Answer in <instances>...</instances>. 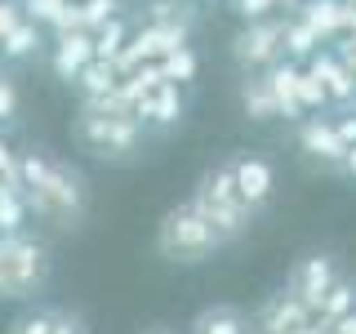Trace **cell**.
Instances as JSON below:
<instances>
[{
	"mask_svg": "<svg viewBox=\"0 0 356 334\" xmlns=\"http://www.w3.org/2000/svg\"><path fill=\"white\" fill-rule=\"evenodd\" d=\"M18 187L27 196V209L40 223H49L54 232L81 228L89 214V187L81 170H72L49 152H18Z\"/></svg>",
	"mask_w": 356,
	"mask_h": 334,
	"instance_id": "cell-1",
	"label": "cell"
},
{
	"mask_svg": "<svg viewBox=\"0 0 356 334\" xmlns=\"http://www.w3.org/2000/svg\"><path fill=\"white\" fill-rule=\"evenodd\" d=\"M227 245V237L209 223L200 209L192 205V200H183V205H170L161 214V223H156V254H161L165 263H205L214 259V254Z\"/></svg>",
	"mask_w": 356,
	"mask_h": 334,
	"instance_id": "cell-2",
	"label": "cell"
},
{
	"mask_svg": "<svg viewBox=\"0 0 356 334\" xmlns=\"http://www.w3.org/2000/svg\"><path fill=\"white\" fill-rule=\"evenodd\" d=\"M72 134L98 161H129V156H138L143 138H147V125L138 116H129V111H85L81 107Z\"/></svg>",
	"mask_w": 356,
	"mask_h": 334,
	"instance_id": "cell-3",
	"label": "cell"
},
{
	"mask_svg": "<svg viewBox=\"0 0 356 334\" xmlns=\"http://www.w3.org/2000/svg\"><path fill=\"white\" fill-rule=\"evenodd\" d=\"M49 245L14 232L0 237V299H36L49 285Z\"/></svg>",
	"mask_w": 356,
	"mask_h": 334,
	"instance_id": "cell-4",
	"label": "cell"
},
{
	"mask_svg": "<svg viewBox=\"0 0 356 334\" xmlns=\"http://www.w3.org/2000/svg\"><path fill=\"white\" fill-rule=\"evenodd\" d=\"M192 205L205 214L214 228L222 232L227 241H236L250 232V223H254V209L241 200L236 192V183H232V170H227V156L222 161H214L205 174L196 178V192H192Z\"/></svg>",
	"mask_w": 356,
	"mask_h": 334,
	"instance_id": "cell-5",
	"label": "cell"
},
{
	"mask_svg": "<svg viewBox=\"0 0 356 334\" xmlns=\"http://www.w3.org/2000/svg\"><path fill=\"white\" fill-rule=\"evenodd\" d=\"M232 58L245 72H267L276 58H285V22L272 18H245V27L232 40Z\"/></svg>",
	"mask_w": 356,
	"mask_h": 334,
	"instance_id": "cell-6",
	"label": "cell"
},
{
	"mask_svg": "<svg viewBox=\"0 0 356 334\" xmlns=\"http://www.w3.org/2000/svg\"><path fill=\"white\" fill-rule=\"evenodd\" d=\"M339 259L325 250H316V254H303L294 267H289V276H285V289L298 299V303H307L312 308V317H316V308H321V299L330 294V285L339 281Z\"/></svg>",
	"mask_w": 356,
	"mask_h": 334,
	"instance_id": "cell-7",
	"label": "cell"
},
{
	"mask_svg": "<svg viewBox=\"0 0 356 334\" xmlns=\"http://www.w3.org/2000/svg\"><path fill=\"white\" fill-rule=\"evenodd\" d=\"M227 170H232V183H236L241 200L254 209V214L272 205V196H276L272 161H263V156H254V152H236V156H227Z\"/></svg>",
	"mask_w": 356,
	"mask_h": 334,
	"instance_id": "cell-8",
	"label": "cell"
},
{
	"mask_svg": "<svg viewBox=\"0 0 356 334\" xmlns=\"http://www.w3.org/2000/svg\"><path fill=\"white\" fill-rule=\"evenodd\" d=\"M294 143H298V152H303L307 161L325 165V170H334V174H339L343 156H348V143L339 138L334 120H325V116H312V111H307L303 120H294Z\"/></svg>",
	"mask_w": 356,
	"mask_h": 334,
	"instance_id": "cell-9",
	"label": "cell"
},
{
	"mask_svg": "<svg viewBox=\"0 0 356 334\" xmlns=\"http://www.w3.org/2000/svg\"><path fill=\"white\" fill-rule=\"evenodd\" d=\"M250 321H254V334H298L312 326V308L298 303L289 289H281V294L263 299Z\"/></svg>",
	"mask_w": 356,
	"mask_h": 334,
	"instance_id": "cell-10",
	"label": "cell"
},
{
	"mask_svg": "<svg viewBox=\"0 0 356 334\" xmlns=\"http://www.w3.org/2000/svg\"><path fill=\"white\" fill-rule=\"evenodd\" d=\"M183 111H187V103H183V89L174 81H161L156 89L134 98V116L152 129H174L178 120H183Z\"/></svg>",
	"mask_w": 356,
	"mask_h": 334,
	"instance_id": "cell-11",
	"label": "cell"
},
{
	"mask_svg": "<svg viewBox=\"0 0 356 334\" xmlns=\"http://www.w3.org/2000/svg\"><path fill=\"white\" fill-rule=\"evenodd\" d=\"M307 67L321 76V85H325V94H330V107H352L356 103V76L334 49H316L307 58Z\"/></svg>",
	"mask_w": 356,
	"mask_h": 334,
	"instance_id": "cell-12",
	"label": "cell"
},
{
	"mask_svg": "<svg viewBox=\"0 0 356 334\" xmlns=\"http://www.w3.org/2000/svg\"><path fill=\"white\" fill-rule=\"evenodd\" d=\"M89 58H94V31H85V27L58 31V45H54V76L58 81L76 85V76L85 72Z\"/></svg>",
	"mask_w": 356,
	"mask_h": 334,
	"instance_id": "cell-13",
	"label": "cell"
},
{
	"mask_svg": "<svg viewBox=\"0 0 356 334\" xmlns=\"http://www.w3.org/2000/svg\"><path fill=\"white\" fill-rule=\"evenodd\" d=\"M352 14H356L352 0H303V5H298V18H303L321 40H334L339 31H348Z\"/></svg>",
	"mask_w": 356,
	"mask_h": 334,
	"instance_id": "cell-14",
	"label": "cell"
},
{
	"mask_svg": "<svg viewBox=\"0 0 356 334\" xmlns=\"http://www.w3.org/2000/svg\"><path fill=\"white\" fill-rule=\"evenodd\" d=\"M263 76H267V85H272L276 116H285V120H303L307 111H303V103H298V63H294V58H276Z\"/></svg>",
	"mask_w": 356,
	"mask_h": 334,
	"instance_id": "cell-15",
	"label": "cell"
},
{
	"mask_svg": "<svg viewBox=\"0 0 356 334\" xmlns=\"http://www.w3.org/2000/svg\"><path fill=\"white\" fill-rule=\"evenodd\" d=\"M187 334H254V321L232 303H209L192 317Z\"/></svg>",
	"mask_w": 356,
	"mask_h": 334,
	"instance_id": "cell-16",
	"label": "cell"
},
{
	"mask_svg": "<svg viewBox=\"0 0 356 334\" xmlns=\"http://www.w3.org/2000/svg\"><path fill=\"white\" fill-rule=\"evenodd\" d=\"M241 107L250 120H272L276 116V98H272V85H267L263 72H245L241 81Z\"/></svg>",
	"mask_w": 356,
	"mask_h": 334,
	"instance_id": "cell-17",
	"label": "cell"
},
{
	"mask_svg": "<svg viewBox=\"0 0 356 334\" xmlns=\"http://www.w3.org/2000/svg\"><path fill=\"white\" fill-rule=\"evenodd\" d=\"M31 209H27V196H22L18 183L0 178V237H14V232L27 228Z\"/></svg>",
	"mask_w": 356,
	"mask_h": 334,
	"instance_id": "cell-18",
	"label": "cell"
},
{
	"mask_svg": "<svg viewBox=\"0 0 356 334\" xmlns=\"http://www.w3.org/2000/svg\"><path fill=\"white\" fill-rule=\"evenodd\" d=\"M116 85H120V72H116V63H107V58H89V63H85V72L76 76V89H81V98L111 94Z\"/></svg>",
	"mask_w": 356,
	"mask_h": 334,
	"instance_id": "cell-19",
	"label": "cell"
},
{
	"mask_svg": "<svg viewBox=\"0 0 356 334\" xmlns=\"http://www.w3.org/2000/svg\"><path fill=\"white\" fill-rule=\"evenodd\" d=\"M352 308H356V281H352V276H339V281L330 285V294L321 299L316 321H321V326H334V321H339V317H348Z\"/></svg>",
	"mask_w": 356,
	"mask_h": 334,
	"instance_id": "cell-20",
	"label": "cell"
},
{
	"mask_svg": "<svg viewBox=\"0 0 356 334\" xmlns=\"http://www.w3.org/2000/svg\"><path fill=\"white\" fill-rule=\"evenodd\" d=\"M40 49V22H31V18H22L14 31H9L5 40H0V58H31V54Z\"/></svg>",
	"mask_w": 356,
	"mask_h": 334,
	"instance_id": "cell-21",
	"label": "cell"
},
{
	"mask_svg": "<svg viewBox=\"0 0 356 334\" xmlns=\"http://www.w3.org/2000/svg\"><path fill=\"white\" fill-rule=\"evenodd\" d=\"M196 72H200V63H196L192 45H178V49H170V54L161 58V81L192 85V81H196Z\"/></svg>",
	"mask_w": 356,
	"mask_h": 334,
	"instance_id": "cell-22",
	"label": "cell"
},
{
	"mask_svg": "<svg viewBox=\"0 0 356 334\" xmlns=\"http://www.w3.org/2000/svg\"><path fill=\"white\" fill-rule=\"evenodd\" d=\"M321 45L325 40H321L303 18H285V58H312Z\"/></svg>",
	"mask_w": 356,
	"mask_h": 334,
	"instance_id": "cell-23",
	"label": "cell"
},
{
	"mask_svg": "<svg viewBox=\"0 0 356 334\" xmlns=\"http://www.w3.org/2000/svg\"><path fill=\"white\" fill-rule=\"evenodd\" d=\"M125 40H129V27H125V18H111V22H103V27L94 31V58H116L120 49H125Z\"/></svg>",
	"mask_w": 356,
	"mask_h": 334,
	"instance_id": "cell-24",
	"label": "cell"
},
{
	"mask_svg": "<svg viewBox=\"0 0 356 334\" xmlns=\"http://www.w3.org/2000/svg\"><path fill=\"white\" fill-rule=\"evenodd\" d=\"M298 103H303V111H325L330 107V94H325V85H321V76L312 72V67H298Z\"/></svg>",
	"mask_w": 356,
	"mask_h": 334,
	"instance_id": "cell-25",
	"label": "cell"
},
{
	"mask_svg": "<svg viewBox=\"0 0 356 334\" xmlns=\"http://www.w3.org/2000/svg\"><path fill=\"white\" fill-rule=\"evenodd\" d=\"M54 312L58 308H27V312H18L9 334H49L54 330Z\"/></svg>",
	"mask_w": 356,
	"mask_h": 334,
	"instance_id": "cell-26",
	"label": "cell"
},
{
	"mask_svg": "<svg viewBox=\"0 0 356 334\" xmlns=\"http://www.w3.org/2000/svg\"><path fill=\"white\" fill-rule=\"evenodd\" d=\"M120 14V0H81V22L85 31H98L103 22H111Z\"/></svg>",
	"mask_w": 356,
	"mask_h": 334,
	"instance_id": "cell-27",
	"label": "cell"
},
{
	"mask_svg": "<svg viewBox=\"0 0 356 334\" xmlns=\"http://www.w3.org/2000/svg\"><path fill=\"white\" fill-rule=\"evenodd\" d=\"M22 9H27L31 22H40V27H54L58 14L67 9V0H22Z\"/></svg>",
	"mask_w": 356,
	"mask_h": 334,
	"instance_id": "cell-28",
	"label": "cell"
},
{
	"mask_svg": "<svg viewBox=\"0 0 356 334\" xmlns=\"http://www.w3.org/2000/svg\"><path fill=\"white\" fill-rule=\"evenodd\" d=\"M14 116H18V85L0 72V125H9Z\"/></svg>",
	"mask_w": 356,
	"mask_h": 334,
	"instance_id": "cell-29",
	"label": "cell"
},
{
	"mask_svg": "<svg viewBox=\"0 0 356 334\" xmlns=\"http://www.w3.org/2000/svg\"><path fill=\"white\" fill-rule=\"evenodd\" d=\"M49 334H89V326H85V317L81 312H67V308H58L54 312V330Z\"/></svg>",
	"mask_w": 356,
	"mask_h": 334,
	"instance_id": "cell-30",
	"label": "cell"
},
{
	"mask_svg": "<svg viewBox=\"0 0 356 334\" xmlns=\"http://www.w3.org/2000/svg\"><path fill=\"white\" fill-rule=\"evenodd\" d=\"M27 18V9H22V0H0V40L9 36V31L18 27V22Z\"/></svg>",
	"mask_w": 356,
	"mask_h": 334,
	"instance_id": "cell-31",
	"label": "cell"
},
{
	"mask_svg": "<svg viewBox=\"0 0 356 334\" xmlns=\"http://www.w3.org/2000/svg\"><path fill=\"white\" fill-rule=\"evenodd\" d=\"M241 18H267V9H276V0H232Z\"/></svg>",
	"mask_w": 356,
	"mask_h": 334,
	"instance_id": "cell-32",
	"label": "cell"
},
{
	"mask_svg": "<svg viewBox=\"0 0 356 334\" xmlns=\"http://www.w3.org/2000/svg\"><path fill=\"white\" fill-rule=\"evenodd\" d=\"M334 129H339V138L352 148V143H356V107H343V116L334 120Z\"/></svg>",
	"mask_w": 356,
	"mask_h": 334,
	"instance_id": "cell-33",
	"label": "cell"
},
{
	"mask_svg": "<svg viewBox=\"0 0 356 334\" xmlns=\"http://www.w3.org/2000/svg\"><path fill=\"white\" fill-rule=\"evenodd\" d=\"M0 178H9V183H18V156L9 152V143L0 138Z\"/></svg>",
	"mask_w": 356,
	"mask_h": 334,
	"instance_id": "cell-34",
	"label": "cell"
},
{
	"mask_svg": "<svg viewBox=\"0 0 356 334\" xmlns=\"http://www.w3.org/2000/svg\"><path fill=\"white\" fill-rule=\"evenodd\" d=\"M339 174H343V178H352V183H356V143H352V148H348V156H343Z\"/></svg>",
	"mask_w": 356,
	"mask_h": 334,
	"instance_id": "cell-35",
	"label": "cell"
},
{
	"mask_svg": "<svg viewBox=\"0 0 356 334\" xmlns=\"http://www.w3.org/2000/svg\"><path fill=\"white\" fill-rule=\"evenodd\" d=\"M334 330H339V334H356V308L348 312V317H339V321H334Z\"/></svg>",
	"mask_w": 356,
	"mask_h": 334,
	"instance_id": "cell-36",
	"label": "cell"
},
{
	"mask_svg": "<svg viewBox=\"0 0 356 334\" xmlns=\"http://www.w3.org/2000/svg\"><path fill=\"white\" fill-rule=\"evenodd\" d=\"M339 58L348 63V67H352V76H356V45H343V49H339Z\"/></svg>",
	"mask_w": 356,
	"mask_h": 334,
	"instance_id": "cell-37",
	"label": "cell"
},
{
	"mask_svg": "<svg viewBox=\"0 0 356 334\" xmlns=\"http://www.w3.org/2000/svg\"><path fill=\"white\" fill-rule=\"evenodd\" d=\"M138 334H174L170 326H147V330H138Z\"/></svg>",
	"mask_w": 356,
	"mask_h": 334,
	"instance_id": "cell-38",
	"label": "cell"
},
{
	"mask_svg": "<svg viewBox=\"0 0 356 334\" xmlns=\"http://www.w3.org/2000/svg\"><path fill=\"white\" fill-rule=\"evenodd\" d=\"M276 5H285V9H298V5H303V0H276Z\"/></svg>",
	"mask_w": 356,
	"mask_h": 334,
	"instance_id": "cell-39",
	"label": "cell"
},
{
	"mask_svg": "<svg viewBox=\"0 0 356 334\" xmlns=\"http://www.w3.org/2000/svg\"><path fill=\"white\" fill-rule=\"evenodd\" d=\"M200 5H214V0H200Z\"/></svg>",
	"mask_w": 356,
	"mask_h": 334,
	"instance_id": "cell-40",
	"label": "cell"
},
{
	"mask_svg": "<svg viewBox=\"0 0 356 334\" xmlns=\"http://www.w3.org/2000/svg\"><path fill=\"white\" fill-rule=\"evenodd\" d=\"M298 334H303V330H298Z\"/></svg>",
	"mask_w": 356,
	"mask_h": 334,
	"instance_id": "cell-41",
	"label": "cell"
},
{
	"mask_svg": "<svg viewBox=\"0 0 356 334\" xmlns=\"http://www.w3.org/2000/svg\"><path fill=\"white\" fill-rule=\"evenodd\" d=\"M352 107H356V103H352Z\"/></svg>",
	"mask_w": 356,
	"mask_h": 334,
	"instance_id": "cell-42",
	"label": "cell"
}]
</instances>
